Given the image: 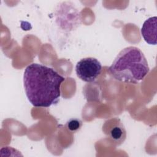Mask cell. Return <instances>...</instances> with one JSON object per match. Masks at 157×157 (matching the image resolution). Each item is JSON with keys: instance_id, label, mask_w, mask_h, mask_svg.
Here are the masks:
<instances>
[{"instance_id": "4", "label": "cell", "mask_w": 157, "mask_h": 157, "mask_svg": "<svg viewBox=\"0 0 157 157\" xmlns=\"http://www.w3.org/2000/svg\"><path fill=\"white\" fill-rule=\"evenodd\" d=\"M104 134L117 145H120L126 139V132L125 128L117 118H112L105 121L102 126Z\"/></svg>"}, {"instance_id": "6", "label": "cell", "mask_w": 157, "mask_h": 157, "mask_svg": "<svg viewBox=\"0 0 157 157\" xmlns=\"http://www.w3.org/2000/svg\"><path fill=\"white\" fill-rule=\"evenodd\" d=\"M82 126V121L76 118H72L69 119L66 123L67 129L71 132H76L81 128Z\"/></svg>"}, {"instance_id": "1", "label": "cell", "mask_w": 157, "mask_h": 157, "mask_svg": "<svg viewBox=\"0 0 157 157\" xmlns=\"http://www.w3.org/2000/svg\"><path fill=\"white\" fill-rule=\"evenodd\" d=\"M65 78L53 68L41 64L28 66L23 75L26 95L35 107H48L58 102L60 86Z\"/></svg>"}, {"instance_id": "2", "label": "cell", "mask_w": 157, "mask_h": 157, "mask_svg": "<svg viewBox=\"0 0 157 157\" xmlns=\"http://www.w3.org/2000/svg\"><path fill=\"white\" fill-rule=\"evenodd\" d=\"M109 71L118 81L137 84L148 74L149 66L143 52L139 48L131 46L120 52Z\"/></svg>"}, {"instance_id": "3", "label": "cell", "mask_w": 157, "mask_h": 157, "mask_svg": "<svg viewBox=\"0 0 157 157\" xmlns=\"http://www.w3.org/2000/svg\"><path fill=\"white\" fill-rule=\"evenodd\" d=\"M101 71L102 65L95 58H82L75 66L77 77L86 82H94L101 74Z\"/></svg>"}, {"instance_id": "5", "label": "cell", "mask_w": 157, "mask_h": 157, "mask_svg": "<svg viewBox=\"0 0 157 157\" xmlns=\"http://www.w3.org/2000/svg\"><path fill=\"white\" fill-rule=\"evenodd\" d=\"M156 17L146 20L141 28V34L144 40L150 45L156 44Z\"/></svg>"}]
</instances>
